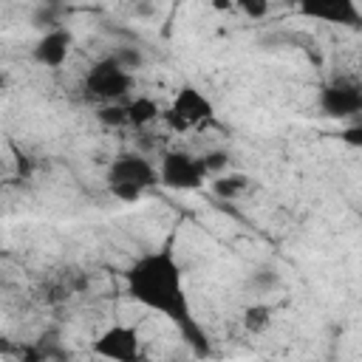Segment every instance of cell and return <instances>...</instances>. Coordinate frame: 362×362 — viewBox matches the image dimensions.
I'll return each mask as SVG.
<instances>
[{"label": "cell", "instance_id": "cell-9", "mask_svg": "<svg viewBox=\"0 0 362 362\" xmlns=\"http://www.w3.org/2000/svg\"><path fill=\"white\" fill-rule=\"evenodd\" d=\"M303 14L317 17V20H328V23H356L359 20V8L348 0L339 3H303L300 6Z\"/></svg>", "mask_w": 362, "mask_h": 362}, {"label": "cell", "instance_id": "cell-13", "mask_svg": "<svg viewBox=\"0 0 362 362\" xmlns=\"http://www.w3.org/2000/svg\"><path fill=\"white\" fill-rule=\"evenodd\" d=\"M127 74H133V71H139V68H144V62H147V57H144V51L139 48V45H119V48H113V54H110Z\"/></svg>", "mask_w": 362, "mask_h": 362}, {"label": "cell", "instance_id": "cell-14", "mask_svg": "<svg viewBox=\"0 0 362 362\" xmlns=\"http://www.w3.org/2000/svg\"><path fill=\"white\" fill-rule=\"evenodd\" d=\"M59 14H62V8H59L57 3H45V6H37V8H34L31 23H34L37 28H42V34H45V31H54V28L62 25Z\"/></svg>", "mask_w": 362, "mask_h": 362}, {"label": "cell", "instance_id": "cell-8", "mask_svg": "<svg viewBox=\"0 0 362 362\" xmlns=\"http://www.w3.org/2000/svg\"><path fill=\"white\" fill-rule=\"evenodd\" d=\"M71 45H74L71 28L59 25V28H54V31H45V34L34 42L31 57H34V62L42 65V68H62L65 59H68V54H71Z\"/></svg>", "mask_w": 362, "mask_h": 362}, {"label": "cell", "instance_id": "cell-16", "mask_svg": "<svg viewBox=\"0 0 362 362\" xmlns=\"http://www.w3.org/2000/svg\"><path fill=\"white\" fill-rule=\"evenodd\" d=\"M198 158H201V164H204L206 178H215V175L226 173V167H229V153H226V150H209V153H204V156H198Z\"/></svg>", "mask_w": 362, "mask_h": 362}, {"label": "cell", "instance_id": "cell-12", "mask_svg": "<svg viewBox=\"0 0 362 362\" xmlns=\"http://www.w3.org/2000/svg\"><path fill=\"white\" fill-rule=\"evenodd\" d=\"M272 305H266V303H252L246 311H243V328L249 331V334H263V331H269V325H272Z\"/></svg>", "mask_w": 362, "mask_h": 362}, {"label": "cell", "instance_id": "cell-17", "mask_svg": "<svg viewBox=\"0 0 362 362\" xmlns=\"http://www.w3.org/2000/svg\"><path fill=\"white\" fill-rule=\"evenodd\" d=\"M99 122H105V124H113V127H122V124H127V113H124V105H102V107H99Z\"/></svg>", "mask_w": 362, "mask_h": 362}, {"label": "cell", "instance_id": "cell-7", "mask_svg": "<svg viewBox=\"0 0 362 362\" xmlns=\"http://www.w3.org/2000/svg\"><path fill=\"white\" fill-rule=\"evenodd\" d=\"M320 110L331 119H354L362 113V85L348 76H337L320 90Z\"/></svg>", "mask_w": 362, "mask_h": 362}, {"label": "cell", "instance_id": "cell-18", "mask_svg": "<svg viewBox=\"0 0 362 362\" xmlns=\"http://www.w3.org/2000/svg\"><path fill=\"white\" fill-rule=\"evenodd\" d=\"M240 11L249 14V17H263V14H269V3H263V0H246V3H240Z\"/></svg>", "mask_w": 362, "mask_h": 362}, {"label": "cell", "instance_id": "cell-10", "mask_svg": "<svg viewBox=\"0 0 362 362\" xmlns=\"http://www.w3.org/2000/svg\"><path fill=\"white\" fill-rule=\"evenodd\" d=\"M209 189L215 198H223V201H235L240 198L246 189H249V178L243 173H221L209 181Z\"/></svg>", "mask_w": 362, "mask_h": 362}, {"label": "cell", "instance_id": "cell-11", "mask_svg": "<svg viewBox=\"0 0 362 362\" xmlns=\"http://www.w3.org/2000/svg\"><path fill=\"white\" fill-rule=\"evenodd\" d=\"M124 113H127V124L130 127H147L150 122H156L161 116V107L150 96H136L133 102L124 105Z\"/></svg>", "mask_w": 362, "mask_h": 362}, {"label": "cell", "instance_id": "cell-2", "mask_svg": "<svg viewBox=\"0 0 362 362\" xmlns=\"http://www.w3.org/2000/svg\"><path fill=\"white\" fill-rule=\"evenodd\" d=\"M105 184L113 198L124 204H136L150 187L158 184L156 164L141 153H119L105 173Z\"/></svg>", "mask_w": 362, "mask_h": 362}, {"label": "cell", "instance_id": "cell-20", "mask_svg": "<svg viewBox=\"0 0 362 362\" xmlns=\"http://www.w3.org/2000/svg\"><path fill=\"white\" fill-rule=\"evenodd\" d=\"M0 240H3V229H0Z\"/></svg>", "mask_w": 362, "mask_h": 362}, {"label": "cell", "instance_id": "cell-6", "mask_svg": "<svg viewBox=\"0 0 362 362\" xmlns=\"http://www.w3.org/2000/svg\"><path fill=\"white\" fill-rule=\"evenodd\" d=\"M90 354L107 362H141V337L133 325H110L93 339Z\"/></svg>", "mask_w": 362, "mask_h": 362}, {"label": "cell", "instance_id": "cell-19", "mask_svg": "<svg viewBox=\"0 0 362 362\" xmlns=\"http://www.w3.org/2000/svg\"><path fill=\"white\" fill-rule=\"evenodd\" d=\"M342 141H348L351 147H362V127L359 124H351L342 130Z\"/></svg>", "mask_w": 362, "mask_h": 362}, {"label": "cell", "instance_id": "cell-1", "mask_svg": "<svg viewBox=\"0 0 362 362\" xmlns=\"http://www.w3.org/2000/svg\"><path fill=\"white\" fill-rule=\"evenodd\" d=\"M124 283H127V294L139 305L164 314L170 322L181 328V334L187 337L189 345H195L198 354H206V337L192 320V308L184 288V272L170 246L136 257L124 272Z\"/></svg>", "mask_w": 362, "mask_h": 362}, {"label": "cell", "instance_id": "cell-5", "mask_svg": "<svg viewBox=\"0 0 362 362\" xmlns=\"http://www.w3.org/2000/svg\"><path fill=\"white\" fill-rule=\"evenodd\" d=\"M212 116H215L212 102H209L198 88H192V85H184V88L175 93V99L170 102V107L161 113V119H164V122L170 124V130H175V133H187V130H192V127L209 122Z\"/></svg>", "mask_w": 362, "mask_h": 362}, {"label": "cell", "instance_id": "cell-3", "mask_svg": "<svg viewBox=\"0 0 362 362\" xmlns=\"http://www.w3.org/2000/svg\"><path fill=\"white\" fill-rule=\"evenodd\" d=\"M133 88V74H127L110 54L93 62V68L85 76V90L88 96L99 99L102 105H119Z\"/></svg>", "mask_w": 362, "mask_h": 362}, {"label": "cell", "instance_id": "cell-4", "mask_svg": "<svg viewBox=\"0 0 362 362\" xmlns=\"http://www.w3.org/2000/svg\"><path fill=\"white\" fill-rule=\"evenodd\" d=\"M156 173H158V184L173 192H192V189L204 187V181H206L201 158L187 150H167L161 156Z\"/></svg>", "mask_w": 362, "mask_h": 362}, {"label": "cell", "instance_id": "cell-15", "mask_svg": "<svg viewBox=\"0 0 362 362\" xmlns=\"http://www.w3.org/2000/svg\"><path fill=\"white\" fill-rule=\"evenodd\" d=\"M249 286H252L255 291H260V294H269L272 288H280V274H277L274 266H260L257 272H252Z\"/></svg>", "mask_w": 362, "mask_h": 362}]
</instances>
